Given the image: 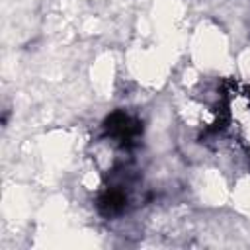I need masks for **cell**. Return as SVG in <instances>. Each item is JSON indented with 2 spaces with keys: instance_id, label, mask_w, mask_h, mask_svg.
<instances>
[{
  "instance_id": "7a4b0ae2",
  "label": "cell",
  "mask_w": 250,
  "mask_h": 250,
  "mask_svg": "<svg viewBox=\"0 0 250 250\" xmlns=\"http://www.w3.org/2000/svg\"><path fill=\"white\" fill-rule=\"evenodd\" d=\"M125 205H127V195L119 188H109V189H105L98 197V209L105 217H113V215L123 213L125 211Z\"/></svg>"
},
{
  "instance_id": "6da1fadb",
  "label": "cell",
  "mask_w": 250,
  "mask_h": 250,
  "mask_svg": "<svg viewBox=\"0 0 250 250\" xmlns=\"http://www.w3.org/2000/svg\"><path fill=\"white\" fill-rule=\"evenodd\" d=\"M104 129H105V133H107L109 137L117 139L119 143L131 145V141H135V139L141 135L143 123H141L139 119H135V117L123 113V111H115V113H111V115L105 119Z\"/></svg>"
}]
</instances>
